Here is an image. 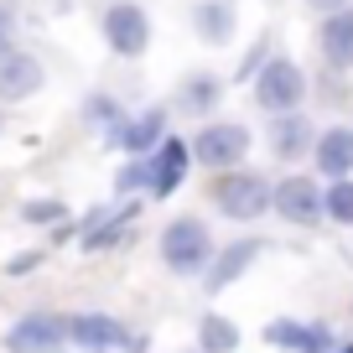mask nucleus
Returning <instances> with one entry per match:
<instances>
[{
    "label": "nucleus",
    "instance_id": "10",
    "mask_svg": "<svg viewBox=\"0 0 353 353\" xmlns=\"http://www.w3.org/2000/svg\"><path fill=\"white\" fill-rule=\"evenodd\" d=\"M312 156H317V172L332 176V182H348L353 172V130L348 125H332V130L317 135V145H312Z\"/></svg>",
    "mask_w": 353,
    "mask_h": 353
},
{
    "label": "nucleus",
    "instance_id": "8",
    "mask_svg": "<svg viewBox=\"0 0 353 353\" xmlns=\"http://www.w3.org/2000/svg\"><path fill=\"white\" fill-rule=\"evenodd\" d=\"M244 151H250L244 125H203L198 141H192V156L203 166H234V161H244Z\"/></svg>",
    "mask_w": 353,
    "mask_h": 353
},
{
    "label": "nucleus",
    "instance_id": "17",
    "mask_svg": "<svg viewBox=\"0 0 353 353\" xmlns=\"http://www.w3.org/2000/svg\"><path fill=\"white\" fill-rule=\"evenodd\" d=\"M192 26L203 32V42H229V32H234L229 0H203L198 11H192Z\"/></svg>",
    "mask_w": 353,
    "mask_h": 353
},
{
    "label": "nucleus",
    "instance_id": "16",
    "mask_svg": "<svg viewBox=\"0 0 353 353\" xmlns=\"http://www.w3.org/2000/svg\"><path fill=\"white\" fill-rule=\"evenodd\" d=\"M161 125H166V114H161V110H145V114H141V120H130V125H125V135H120V145H125V151H135V156H145V151H156V145H161V141H166V130H161Z\"/></svg>",
    "mask_w": 353,
    "mask_h": 353
},
{
    "label": "nucleus",
    "instance_id": "11",
    "mask_svg": "<svg viewBox=\"0 0 353 353\" xmlns=\"http://www.w3.org/2000/svg\"><path fill=\"white\" fill-rule=\"evenodd\" d=\"M42 63L37 57H26V52H11L6 63H0V99L6 104H21V99H32L37 88H42Z\"/></svg>",
    "mask_w": 353,
    "mask_h": 353
},
{
    "label": "nucleus",
    "instance_id": "15",
    "mask_svg": "<svg viewBox=\"0 0 353 353\" xmlns=\"http://www.w3.org/2000/svg\"><path fill=\"white\" fill-rule=\"evenodd\" d=\"M307 145H312V125L301 120V114H276V125H270V151H276L281 161H296Z\"/></svg>",
    "mask_w": 353,
    "mask_h": 353
},
{
    "label": "nucleus",
    "instance_id": "25",
    "mask_svg": "<svg viewBox=\"0 0 353 353\" xmlns=\"http://www.w3.org/2000/svg\"><path fill=\"white\" fill-rule=\"evenodd\" d=\"M338 353H353V343H348V348H338Z\"/></svg>",
    "mask_w": 353,
    "mask_h": 353
},
{
    "label": "nucleus",
    "instance_id": "1",
    "mask_svg": "<svg viewBox=\"0 0 353 353\" xmlns=\"http://www.w3.org/2000/svg\"><path fill=\"white\" fill-rule=\"evenodd\" d=\"M213 234H208V223L203 219H176V223H166V234H161V260H166V270H176V276H198V270H208L213 265Z\"/></svg>",
    "mask_w": 353,
    "mask_h": 353
},
{
    "label": "nucleus",
    "instance_id": "3",
    "mask_svg": "<svg viewBox=\"0 0 353 353\" xmlns=\"http://www.w3.org/2000/svg\"><path fill=\"white\" fill-rule=\"evenodd\" d=\"M213 203H219L223 219H260L276 203V192L265 188V176H254V172H223L213 182Z\"/></svg>",
    "mask_w": 353,
    "mask_h": 353
},
{
    "label": "nucleus",
    "instance_id": "12",
    "mask_svg": "<svg viewBox=\"0 0 353 353\" xmlns=\"http://www.w3.org/2000/svg\"><path fill=\"white\" fill-rule=\"evenodd\" d=\"M265 343H270V348H291V353H338L327 332L307 327V322H270V327H265Z\"/></svg>",
    "mask_w": 353,
    "mask_h": 353
},
{
    "label": "nucleus",
    "instance_id": "20",
    "mask_svg": "<svg viewBox=\"0 0 353 353\" xmlns=\"http://www.w3.org/2000/svg\"><path fill=\"white\" fill-rule=\"evenodd\" d=\"M327 219L332 223H353V182H332L327 188Z\"/></svg>",
    "mask_w": 353,
    "mask_h": 353
},
{
    "label": "nucleus",
    "instance_id": "26",
    "mask_svg": "<svg viewBox=\"0 0 353 353\" xmlns=\"http://www.w3.org/2000/svg\"><path fill=\"white\" fill-rule=\"evenodd\" d=\"M198 353H203V348H198Z\"/></svg>",
    "mask_w": 353,
    "mask_h": 353
},
{
    "label": "nucleus",
    "instance_id": "5",
    "mask_svg": "<svg viewBox=\"0 0 353 353\" xmlns=\"http://www.w3.org/2000/svg\"><path fill=\"white\" fill-rule=\"evenodd\" d=\"M104 42H110L120 57H141L145 42H151V21H145V11L130 6V0H114L110 11H104Z\"/></svg>",
    "mask_w": 353,
    "mask_h": 353
},
{
    "label": "nucleus",
    "instance_id": "4",
    "mask_svg": "<svg viewBox=\"0 0 353 353\" xmlns=\"http://www.w3.org/2000/svg\"><path fill=\"white\" fill-rule=\"evenodd\" d=\"M63 343H73V332H68V322L52 317V312H32V317H21L6 332V348L11 353H57Z\"/></svg>",
    "mask_w": 353,
    "mask_h": 353
},
{
    "label": "nucleus",
    "instance_id": "21",
    "mask_svg": "<svg viewBox=\"0 0 353 353\" xmlns=\"http://www.w3.org/2000/svg\"><path fill=\"white\" fill-rule=\"evenodd\" d=\"M130 203H120V213H114V219L110 223H104V229H94V234H88V239H83V250H104V244H114V239H120V229H125V223H130Z\"/></svg>",
    "mask_w": 353,
    "mask_h": 353
},
{
    "label": "nucleus",
    "instance_id": "13",
    "mask_svg": "<svg viewBox=\"0 0 353 353\" xmlns=\"http://www.w3.org/2000/svg\"><path fill=\"white\" fill-rule=\"evenodd\" d=\"M317 47H322V57H327L332 68H353V6L322 21Z\"/></svg>",
    "mask_w": 353,
    "mask_h": 353
},
{
    "label": "nucleus",
    "instance_id": "9",
    "mask_svg": "<svg viewBox=\"0 0 353 353\" xmlns=\"http://www.w3.org/2000/svg\"><path fill=\"white\" fill-rule=\"evenodd\" d=\"M68 332H73V343L83 353H114V348H125V338H130V332H125L114 317H104V312H78V317L68 322Z\"/></svg>",
    "mask_w": 353,
    "mask_h": 353
},
{
    "label": "nucleus",
    "instance_id": "19",
    "mask_svg": "<svg viewBox=\"0 0 353 353\" xmlns=\"http://www.w3.org/2000/svg\"><path fill=\"white\" fill-rule=\"evenodd\" d=\"M182 104H188L192 114L213 110V104H219V78H213V73H198V78H188V88H182Z\"/></svg>",
    "mask_w": 353,
    "mask_h": 353
},
{
    "label": "nucleus",
    "instance_id": "6",
    "mask_svg": "<svg viewBox=\"0 0 353 353\" xmlns=\"http://www.w3.org/2000/svg\"><path fill=\"white\" fill-rule=\"evenodd\" d=\"M188 161H192V145L166 135V141L145 156V172H151L145 176V192H151V198H172V192L182 188V176H188Z\"/></svg>",
    "mask_w": 353,
    "mask_h": 353
},
{
    "label": "nucleus",
    "instance_id": "7",
    "mask_svg": "<svg viewBox=\"0 0 353 353\" xmlns=\"http://www.w3.org/2000/svg\"><path fill=\"white\" fill-rule=\"evenodd\" d=\"M276 213L286 223H301V229H307V223H317L322 213H327V192H322L312 176H286L276 188Z\"/></svg>",
    "mask_w": 353,
    "mask_h": 353
},
{
    "label": "nucleus",
    "instance_id": "2",
    "mask_svg": "<svg viewBox=\"0 0 353 353\" xmlns=\"http://www.w3.org/2000/svg\"><path fill=\"white\" fill-rule=\"evenodd\" d=\"M307 99V73L291 57H270L254 73V104L270 114H296V104Z\"/></svg>",
    "mask_w": 353,
    "mask_h": 353
},
{
    "label": "nucleus",
    "instance_id": "23",
    "mask_svg": "<svg viewBox=\"0 0 353 353\" xmlns=\"http://www.w3.org/2000/svg\"><path fill=\"white\" fill-rule=\"evenodd\" d=\"M26 219H32V223H37V219H42V223L57 219V203H26Z\"/></svg>",
    "mask_w": 353,
    "mask_h": 353
},
{
    "label": "nucleus",
    "instance_id": "22",
    "mask_svg": "<svg viewBox=\"0 0 353 353\" xmlns=\"http://www.w3.org/2000/svg\"><path fill=\"white\" fill-rule=\"evenodd\" d=\"M11 52H16V11L0 0V63H6Z\"/></svg>",
    "mask_w": 353,
    "mask_h": 353
},
{
    "label": "nucleus",
    "instance_id": "24",
    "mask_svg": "<svg viewBox=\"0 0 353 353\" xmlns=\"http://www.w3.org/2000/svg\"><path fill=\"white\" fill-rule=\"evenodd\" d=\"M307 6H317V11H327V16H338V11H348V0H307Z\"/></svg>",
    "mask_w": 353,
    "mask_h": 353
},
{
    "label": "nucleus",
    "instance_id": "18",
    "mask_svg": "<svg viewBox=\"0 0 353 353\" xmlns=\"http://www.w3.org/2000/svg\"><path fill=\"white\" fill-rule=\"evenodd\" d=\"M198 338H203V353H234L239 348V327L229 317H219V312H208L198 322Z\"/></svg>",
    "mask_w": 353,
    "mask_h": 353
},
{
    "label": "nucleus",
    "instance_id": "14",
    "mask_svg": "<svg viewBox=\"0 0 353 353\" xmlns=\"http://www.w3.org/2000/svg\"><path fill=\"white\" fill-rule=\"evenodd\" d=\"M260 250H265L260 239H239V244H223V254H219V260L208 265V291H223V286H229L234 276H244V270L254 265V254H260Z\"/></svg>",
    "mask_w": 353,
    "mask_h": 353
}]
</instances>
